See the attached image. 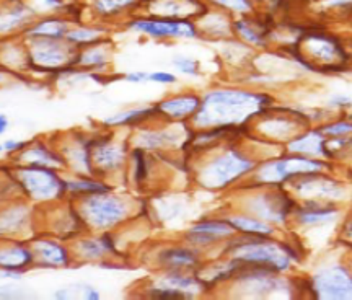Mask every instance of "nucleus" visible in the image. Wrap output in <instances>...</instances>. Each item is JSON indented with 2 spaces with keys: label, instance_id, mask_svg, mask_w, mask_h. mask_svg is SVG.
<instances>
[{
  "label": "nucleus",
  "instance_id": "obj_1",
  "mask_svg": "<svg viewBox=\"0 0 352 300\" xmlns=\"http://www.w3.org/2000/svg\"><path fill=\"white\" fill-rule=\"evenodd\" d=\"M270 103L267 96L250 92H214L206 96L202 109L196 116L199 125H217V127H232L243 125L254 114H259Z\"/></svg>",
  "mask_w": 352,
  "mask_h": 300
},
{
  "label": "nucleus",
  "instance_id": "obj_2",
  "mask_svg": "<svg viewBox=\"0 0 352 300\" xmlns=\"http://www.w3.org/2000/svg\"><path fill=\"white\" fill-rule=\"evenodd\" d=\"M232 251L235 253V258L246 266L267 269L272 272L289 269L290 259L296 258V253L287 245L267 242L264 240V237L232 246Z\"/></svg>",
  "mask_w": 352,
  "mask_h": 300
},
{
  "label": "nucleus",
  "instance_id": "obj_3",
  "mask_svg": "<svg viewBox=\"0 0 352 300\" xmlns=\"http://www.w3.org/2000/svg\"><path fill=\"white\" fill-rule=\"evenodd\" d=\"M297 50L303 52V57H300V63L305 64L307 67L328 70V69H340L341 64L346 63L347 56L342 46L336 38L328 36L324 33H307L298 39Z\"/></svg>",
  "mask_w": 352,
  "mask_h": 300
},
{
  "label": "nucleus",
  "instance_id": "obj_4",
  "mask_svg": "<svg viewBox=\"0 0 352 300\" xmlns=\"http://www.w3.org/2000/svg\"><path fill=\"white\" fill-rule=\"evenodd\" d=\"M324 167L323 162L311 160V158L294 157V158H280L266 163L259 169V180L264 183H280L287 182L294 176H300L305 173H314L320 171Z\"/></svg>",
  "mask_w": 352,
  "mask_h": 300
},
{
  "label": "nucleus",
  "instance_id": "obj_5",
  "mask_svg": "<svg viewBox=\"0 0 352 300\" xmlns=\"http://www.w3.org/2000/svg\"><path fill=\"white\" fill-rule=\"evenodd\" d=\"M311 286L321 299H352V275L342 266L320 271Z\"/></svg>",
  "mask_w": 352,
  "mask_h": 300
},
{
  "label": "nucleus",
  "instance_id": "obj_6",
  "mask_svg": "<svg viewBox=\"0 0 352 300\" xmlns=\"http://www.w3.org/2000/svg\"><path fill=\"white\" fill-rule=\"evenodd\" d=\"M253 169V163L236 152H228L227 156L220 157L217 162L208 170V182L212 186H222L236 180L239 176L248 173Z\"/></svg>",
  "mask_w": 352,
  "mask_h": 300
},
{
  "label": "nucleus",
  "instance_id": "obj_7",
  "mask_svg": "<svg viewBox=\"0 0 352 300\" xmlns=\"http://www.w3.org/2000/svg\"><path fill=\"white\" fill-rule=\"evenodd\" d=\"M132 28L152 36H195V28L184 20H140L132 21Z\"/></svg>",
  "mask_w": 352,
  "mask_h": 300
},
{
  "label": "nucleus",
  "instance_id": "obj_8",
  "mask_svg": "<svg viewBox=\"0 0 352 300\" xmlns=\"http://www.w3.org/2000/svg\"><path fill=\"white\" fill-rule=\"evenodd\" d=\"M314 173H305L303 178H298L294 182L297 193H300L302 196L308 197H316V200H324V197H340L341 191L338 183L329 182L324 176H316Z\"/></svg>",
  "mask_w": 352,
  "mask_h": 300
},
{
  "label": "nucleus",
  "instance_id": "obj_9",
  "mask_svg": "<svg viewBox=\"0 0 352 300\" xmlns=\"http://www.w3.org/2000/svg\"><path fill=\"white\" fill-rule=\"evenodd\" d=\"M122 206L116 200H109V197H94L85 202V213H88L91 222L100 227H107V225L116 222L122 215Z\"/></svg>",
  "mask_w": 352,
  "mask_h": 300
},
{
  "label": "nucleus",
  "instance_id": "obj_10",
  "mask_svg": "<svg viewBox=\"0 0 352 300\" xmlns=\"http://www.w3.org/2000/svg\"><path fill=\"white\" fill-rule=\"evenodd\" d=\"M25 183L28 184L30 191L36 196H52L59 191V182L56 176L50 173L46 169H43L39 163H33L32 169L25 170Z\"/></svg>",
  "mask_w": 352,
  "mask_h": 300
},
{
  "label": "nucleus",
  "instance_id": "obj_11",
  "mask_svg": "<svg viewBox=\"0 0 352 300\" xmlns=\"http://www.w3.org/2000/svg\"><path fill=\"white\" fill-rule=\"evenodd\" d=\"M289 149L292 152L297 153H305V156L316 157V156H329L328 149V140L320 134V132H307V134L300 136V138L294 139L289 144Z\"/></svg>",
  "mask_w": 352,
  "mask_h": 300
},
{
  "label": "nucleus",
  "instance_id": "obj_12",
  "mask_svg": "<svg viewBox=\"0 0 352 300\" xmlns=\"http://www.w3.org/2000/svg\"><path fill=\"white\" fill-rule=\"evenodd\" d=\"M233 232V225L226 222H206L199 224L189 232V238L197 242V244H209V242L217 240V238L227 237Z\"/></svg>",
  "mask_w": 352,
  "mask_h": 300
},
{
  "label": "nucleus",
  "instance_id": "obj_13",
  "mask_svg": "<svg viewBox=\"0 0 352 300\" xmlns=\"http://www.w3.org/2000/svg\"><path fill=\"white\" fill-rule=\"evenodd\" d=\"M336 214L338 211L334 209V207L311 201V202H307V206H303L302 209L298 211L297 217H298V222L303 225H316V224L328 222V220L334 219V215Z\"/></svg>",
  "mask_w": 352,
  "mask_h": 300
},
{
  "label": "nucleus",
  "instance_id": "obj_14",
  "mask_svg": "<svg viewBox=\"0 0 352 300\" xmlns=\"http://www.w3.org/2000/svg\"><path fill=\"white\" fill-rule=\"evenodd\" d=\"M235 30L240 33L241 38L246 39V41L252 44H258V46H261V44H264V41H266L267 26L258 20H250V19L239 20L235 23Z\"/></svg>",
  "mask_w": 352,
  "mask_h": 300
},
{
  "label": "nucleus",
  "instance_id": "obj_15",
  "mask_svg": "<svg viewBox=\"0 0 352 300\" xmlns=\"http://www.w3.org/2000/svg\"><path fill=\"white\" fill-rule=\"evenodd\" d=\"M197 108H199V100H197L196 96L175 98L160 105V109H164L165 113H168L170 116H175V118H182V116H186V114L195 113Z\"/></svg>",
  "mask_w": 352,
  "mask_h": 300
},
{
  "label": "nucleus",
  "instance_id": "obj_16",
  "mask_svg": "<svg viewBox=\"0 0 352 300\" xmlns=\"http://www.w3.org/2000/svg\"><path fill=\"white\" fill-rule=\"evenodd\" d=\"M230 224L239 231L245 233H252V235L256 237H267L272 233V228L270 225L259 222L256 219H248V217H233Z\"/></svg>",
  "mask_w": 352,
  "mask_h": 300
},
{
  "label": "nucleus",
  "instance_id": "obj_17",
  "mask_svg": "<svg viewBox=\"0 0 352 300\" xmlns=\"http://www.w3.org/2000/svg\"><path fill=\"white\" fill-rule=\"evenodd\" d=\"M38 248L41 250L43 257L46 258L50 263L64 264L65 261H67V255H65L64 248H60L59 245L51 244V242H43V244H39Z\"/></svg>",
  "mask_w": 352,
  "mask_h": 300
},
{
  "label": "nucleus",
  "instance_id": "obj_18",
  "mask_svg": "<svg viewBox=\"0 0 352 300\" xmlns=\"http://www.w3.org/2000/svg\"><path fill=\"white\" fill-rule=\"evenodd\" d=\"M164 259L168 261L173 266H189V264H195L196 258L195 255L189 253L186 250H171L164 253Z\"/></svg>",
  "mask_w": 352,
  "mask_h": 300
},
{
  "label": "nucleus",
  "instance_id": "obj_19",
  "mask_svg": "<svg viewBox=\"0 0 352 300\" xmlns=\"http://www.w3.org/2000/svg\"><path fill=\"white\" fill-rule=\"evenodd\" d=\"M65 32V23H60L57 20H50L44 21V23L38 25L36 28H33L34 34H43V36L47 38H59L63 36V33Z\"/></svg>",
  "mask_w": 352,
  "mask_h": 300
},
{
  "label": "nucleus",
  "instance_id": "obj_20",
  "mask_svg": "<svg viewBox=\"0 0 352 300\" xmlns=\"http://www.w3.org/2000/svg\"><path fill=\"white\" fill-rule=\"evenodd\" d=\"M148 113H152V109H138V111H129L124 114H120V116H114L108 119V125H120V122H129L135 121V119H140L147 116Z\"/></svg>",
  "mask_w": 352,
  "mask_h": 300
},
{
  "label": "nucleus",
  "instance_id": "obj_21",
  "mask_svg": "<svg viewBox=\"0 0 352 300\" xmlns=\"http://www.w3.org/2000/svg\"><path fill=\"white\" fill-rule=\"evenodd\" d=\"M151 297L152 299H189L191 295L183 292V290H178V289H155V290H151Z\"/></svg>",
  "mask_w": 352,
  "mask_h": 300
},
{
  "label": "nucleus",
  "instance_id": "obj_22",
  "mask_svg": "<svg viewBox=\"0 0 352 300\" xmlns=\"http://www.w3.org/2000/svg\"><path fill=\"white\" fill-rule=\"evenodd\" d=\"M351 132H352V122H347V121L336 122V125H329L321 129V134H327V136H344V134H351Z\"/></svg>",
  "mask_w": 352,
  "mask_h": 300
},
{
  "label": "nucleus",
  "instance_id": "obj_23",
  "mask_svg": "<svg viewBox=\"0 0 352 300\" xmlns=\"http://www.w3.org/2000/svg\"><path fill=\"white\" fill-rule=\"evenodd\" d=\"M217 2L236 12H250L253 8L252 0H217Z\"/></svg>",
  "mask_w": 352,
  "mask_h": 300
},
{
  "label": "nucleus",
  "instance_id": "obj_24",
  "mask_svg": "<svg viewBox=\"0 0 352 300\" xmlns=\"http://www.w3.org/2000/svg\"><path fill=\"white\" fill-rule=\"evenodd\" d=\"M134 0H98V8L101 12H114L122 6H129Z\"/></svg>",
  "mask_w": 352,
  "mask_h": 300
},
{
  "label": "nucleus",
  "instance_id": "obj_25",
  "mask_svg": "<svg viewBox=\"0 0 352 300\" xmlns=\"http://www.w3.org/2000/svg\"><path fill=\"white\" fill-rule=\"evenodd\" d=\"M70 189H74V191H88V193H104L107 191V188L101 186V184H95V183H70L69 184Z\"/></svg>",
  "mask_w": 352,
  "mask_h": 300
},
{
  "label": "nucleus",
  "instance_id": "obj_26",
  "mask_svg": "<svg viewBox=\"0 0 352 300\" xmlns=\"http://www.w3.org/2000/svg\"><path fill=\"white\" fill-rule=\"evenodd\" d=\"M175 65L179 70H183V72H186V74H196L197 72V64L195 63V61L176 59L175 61Z\"/></svg>",
  "mask_w": 352,
  "mask_h": 300
},
{
  "label": "nucleus",
  "instance_id": "obj_27",
  "mask_svg": "<svg viewBox=\"0 0 352 300\" xmlns=\"http://www.w3.org/2000/svg\"><path fill=\"white\" fill-rule=\"evenodd\" d=\"M103 242H100V244H94V242H83L82 244V248L85 250V253L88 257H96V255L101 253V250H103Z\"/></svg>",
  "mask_w": 352,
  "mask_h": 300
},
{
  "label": "nucleus",
  "instance_id": "obj_28",
  "mask_svg": "<svg viewBox=\"0 0 352 300\" xmlns=\"http://www.w3.org/2000/svg\"><path fill=\"white\" fill-rule=\"evenodd\" d=\"M168 284L173 286V288H188V286H192L195 282L191 279H184V277H170Z\"/></svg>",
  "mask_w": 352,
  "mask_h": 300
},
{
  "label": "nucleus",
  "instance_id": "obj_29",
  "mask_svg": "<svg viewBox=\"0 0 352 300\" xmlns=\"http://www.w3.org/2000/svg\"><path fill=\"white\" fill-rule=\"evenodd\" d=\"M148 78H152V81H155V82H164V83H171V82H175V77L171 74H165V72H155V74H151V77Z\"/></svg>",
  "mask_w": 352,
  "mask_h": 300
},
{
  "label": "nucleus",
  "instance_id": "obj_30",
  "mask_svg": "<svg viewBox=\"0 0 352 300\" xmlns=\"http://www.w3.org/2000/svg\"><path fill=\"white\" fill-rule=\"evenodd\" d=\"M96 34L91 32H76V33H70L69 38L70 39H76V41H87V39L95 38Z\"/></svg>",
  "mask_w": 352,
  "mask_h": 300
},
{
  "label": "nucleus",
  "instance_id": "obj_31",
  "mask_svg": "<svg viewBox=\"0 0 352 300\" xmlns=\"http://www.w3.org/2000/svg\"><path fill=\"white\" fill-rule=\"evenodd\" d=\"M135 158H138V180H142L145 175V167H144L142 153H140L139 150H135Z\"/></svg>",
  "mask_w": 352,
  "mask_h": 300
},
{
  "label": "nucleus",
  "instance_id": "obj_32",
  "mask_svg": "<svg viewBox=\"0 0 352 300\" xmlns=\"http://www.w3.org/2000/svg\"><path fill=\"white\" fill-rule=\"evenodd\" d=\"M148 77H151V75L139 72V74H131L127 78H129V81H132V82H139V81H144V78H148Z\"/></svg>",
  "mask_w": 352,
  "mask_h": 300
},
{
  "label": "nucleus",
  "instance_id": "obj_33",
  "mask_svg": "<svg viewBox=\"0 0 352 300\" xmlns=\"http://www.w3.org/2000/svg\"><path fill=\"white\" fill-rule=\"evenodd\" d=\"M344 235H346L347 240L352 242V217L349 219V222L346 224V227H344Z\"/></svg>",
  "mask_w": 352,
  "mask_h": 300
},
{
  "label": "nucleus",
  "instance_id": "obj_34",
  "mask_svg": "<svg viewBox=\"0 0 352 300\" xmlns=\"http://www.w3.org/2000/svg\"><path fill=\"white\" fill-rule=\"evenodd\" d=\"M21 145H23V144H16V142H7V144H6V149H7V150H15V149H20Z\"/></svg>",
  "mask_w": 352,
  "mask_h": 300
},
{
  "label": "nucleus",
  "instance_id": "obj_35",
  "mask_svg": "<svg viewBox=\"0 0 352 300\" xmlns=\"http://www.w3.org/2000/svg\"><path fill=\"white\" fill-rule=\"evenodd\" d=\"M6 127H7V121L6 118L2 116V119H0V131H6Z\"/></svg>",
  "mask_w": 352,
  "mask_h": 300
}]
</instances>
